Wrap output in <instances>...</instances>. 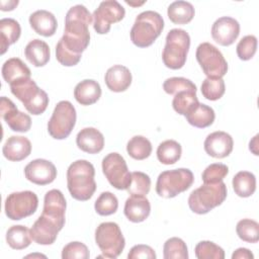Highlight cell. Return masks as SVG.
Listing matches in <instances>:
<instances>
[{
	"mask_svg": "<svg viewBox=\"0 0 259 259\" xmlns=\"http://www.w3.org/2000/svg\"><path fill=\"white\" fill-rule=\"evenodd\" d=\"M89 10L81 4L72 6L65 17V30L60 41L72 54L81 56L90 41L89 25L92 22Z\"/></svg>",
	"mask_w": 259,
	"mask_h": 259,
	"instance_id": "6da1fadb",
	"label": "cell"
},
{
	"mask_svg": "<svg viewBox=\"0 0 259 259\" xmlns=\"http://www.w3.org/2000/svg\"><path fill=\"white\" fill-rule=\"evenodd\" d=\"M94 176L95 169L90 162H73L67 170V185L71 196L80 201L90 199L96 190Z\"/></svg>",
	"mask_w": 259,
	"mask_h": 259,
	"instance_id": "7a4b0ae2",
	"label": "cell"
},
{
	"mask_svg": "<svg viewBox=\"0 0 259 259\" xmlns=\"http://www.w3.org/2000/svg\"><path fill=\"white\" fill-rule=\"evenodd\" d=\"M164 28L162 16L153 10L140 13L131 29V39L139 48L150 47Z\"/></svg>",
	"mask_w": 259,
	"mask_h": 259,
	"instance_id": "3957f363",
	"label": "cell"
},
{
	"mask_svg": "<svg viewBox=\"0 0 259 259\" xmlns=\"http://www.w3.org/2000/svg\"><path fill=\"white\" fill-rule=\"evenodd\" d=\"M227 186L223 181L218 183H203V185L190 193L188 205L193 212L204 214L221 205L227 198Z\"/></svg>",
	"mask_w": 259,
	"mask_h": 259,
	"instance_id": "277c9868",
	"label": "cell"
},
{
	"mask_svg": "<svg viewBox=\"0 0 259 259\" xmlns=\"http://www.w3.org/2000/svg\"><path fill=\"white\" fill-rule=\"evenodd\" d=\"M11 93L22 102L26 110L39 115L45 112L49 105V96L40 89L31 78H25L10 84Z\"/></svg>",
	"mask_w": 259,
	"mask_h": 259,
	"instance_id": "5b68a950",
	"label": "cell"
},
{
	"mask_svg": "<svg viewBox=\"0 0 259 259\" xmlns=\"http://www.w3.org/2000/svg\"><path fill=\"white\" fill-rule=\"evenodd\" d=\"M190 47V36L186 30L173 28L166 35V45L162 53V60L167 68L181 69L187 58Z\"/></svg>",
	"mask_w": 259,
	"mask_h": 259,
	"instance_id": "8992f818",
	"label": "cell"
},
{
	"mask_svg": "<svg viewBox=\"0 0 259 259\" xmlns=\"http://www.w3.org/2000/svg\"><path fill=\"white\" fill-rule=\"evenodd\" d=\"M193 181V173L187 168L167 170L159 174L156 182V192L161 197L172 198L187 190Z\"/></svg>",
	"mask_w": 259,
	"mask_h": 259,
	"instance_id": "52a82bcc",
	"label": "cell"
},
{
	"mask_svg": "<svg viewBox=\"0 0 259 259\" xmlns=\"http://www.w3.org/2000/svg\"><path fill=\"white\" fill-rule=\"evenodd\" d=\"M95 242L102 255L99 257L116 258L124 249L125 240L119 226L113 222L101 223L95 230Z\"/></svg>",
	"mask_w": 259,
	"mask_h": 259,
	"instance_id": "ba28073f",
	"label": "cell"
},
{
	"mask_svg": "<svg viewBox=\"0 0 259 259\" xmlns=\"http://www.w3.org/2000/svg\"><path fill=\"white\" fill-rule=\"evenodd\" d=\"M76 109L68 100L57 103L48 122V132L56 140H64L69 137L76 123Z\"/></svg>",
	"mask_w": 259,
	"mask_h": 259,
	"instance_id": "9c48e42d",
	"label": "cell"
},
{
	"mask_svg": "<svg viewBox=\"0 0 259 259\" xmlns=\"http://www.w3.org/2000/svg\"><path fill=\"white\" fill-rule=\"evenodd\" d=\"M196 60L207 78H223L228 71V63L223 54L209 42L200 44L195 53Z\"/></svg>",
	"mask_w": 259,
	"mask_h": 259,
	"instance_id": "30bf717a",
	"label": "cell"
},
{
	"mask_svg": "<svg viewBox=\"0 0 259 259\" xmlns=\"http://www.w3.org/2000/svg\"><path fill=\"white\" fill-rule=\"evenodd\" d=\"M38 205L37 195L30 191L10 193L5 200V214L12 221H19L35 212Z\"/></svg>",
	"mask_w": 259,
	"mask_h": 259,
	"instance_id": "8fae6325",
	"label": "cell"
},
{
	"mask_svg": "<svg viewBox=\"0 0 259 259\" xmlns=\"http://www.w3.org/2000/svg\"><path fill=\"white\" fill-rule=\"evenodd\" d=\"M102 171L114 188L127 189L132 180V173H130L126 162L121 155L118 153L106 155L102 160Z\"/></svg>",
	"mask_w": 259,
	"mask_h": 259,
	"instance_id": "7c38bea8",
	"label": "cell"
},
{
	"mask_svg": "<svg viewBox=\"0 0 259 259\" xmlns=\"http://www.w3.org/2000/svg\"><path fill=\"white\" fill-rule=\"evenodd\" d=\"M124 15L125 10L117 1H102L92 14L93 28L99 34H106L110 30L111 24L119 22Z\"/></svg>",
	"mask_w": 259,
	"mask_h": 259,
	"instance_id": "4fadbf2b",
	"label": "cell"
},
{
	"mask_svg": "<svg viewBox=\"0 0 259 259\" xmlns=\"http://www.w3.org/2000/svg\"><path fill=\"white\" fill-rule=\"evenodd\" d=\"M0 112L4 121L13 132L26 133L30 130V116L26 113L19 111L16 105L12 102V100L5 96H2L0 98Z\"/></svg>",
	"mask_w": 259,
	"mask_h": 259,
	"instance_id": "5bb4252c",
	"label": "cell"
},
{
	"mask_svg": "<svg viewBox=\"0 0 259 259\" xmlns=\"http://www.w3.org/2000/svg\"><path fill=\"white\" fill-rule=\"evenodd\" d=\"M24 175L28 181L36 185H47L56 179L57 169L51 161L35 159L25 166Z\"/></svg>",
	"mask_w": 259,
	"mask_h": 259,
	"instance_id": "9a60e30c",
	"label": "cell"
},
{
	"mask_svg": "<svg viewBox=\"0 0 259 259\" xmlns=\"http://www.w3.org/2000/svg\"><path fill=\"white\" fill-rule=\"evenodd\" d=\"M66 207L67 203L64 194L59 189H52L45 195L41 214L55 222L62 230L65 225Z\"/></svg>",
	"mask_w": 259,
	"mask_h": 259,
	"instance_id": "2e32d148",
	"label": "cell"
},
{
	"mask_svg": "<svg viewBox=\"0 0 259 259\" xmlns=\"http://www.w3.org/2000/svg\"><path fill=\"white\" fill-rule=\"evenodd\" d=\"M240 33L239 22L230 16L217 19L211 26V36L221 46L228 47L234 44Z\"/></svg>",
	"mask_w": 259,
	"mask_h": 259,
	"instance_id": "e0dca14e",
	"label": "cell"
},
{
	"mask_svg": "<svg viewBox=\"0 0 259 259\" xmlns=\"http://www.w3.org/2000/svg\"><path fill=\"white\" fill-rule=\"evenodd\" d=\"M204 151L213 158L222 159L228 157L234 147L233 138L226 132L218 131L209 134L204 140Z\"/></svg>",
	"mask_w": 259,
	"mask_h": 259,
	"instance_id": "ac0fdd59",
	"label": "cell"
},
{
	"mask_svg": "<svg viewBox=\"0 0 259 259\" xmlns=\"http://www.w3.org/2000/svg\"><path fill=\"white\" fill-rule=\"evenodd\" d=\"M60 231L61 229L55 222L41 214L32 225L30 235L35 243L39 245H51L56 241Z\"/></svg>",
	"mask_w": 259,
	"mask_h": 259,
	"instance_id": "d6986e66",
	"label": "cell"
},
{
	"mask_svg": "<svg viewBox=\"0 0 259 259\" xmlns=\"http://www.w3.org/2000/svg\"><path fill=\"white\" fill-rule=\"evenodd\" d=\"M4 157L12 162H18L27 158L31 153L30 141L22 136H11L2 148Z\"/></svg>",
	"mask_w": 259,
	"mask_h": 259,
	"instance_id": "ffe728a7",
	"label": "cell"
},
{
	"mask_svg": "<svg viewBox=\"0 0 259 259\" xmlns=\"http://www.w3.org/2000/svg\"><path fill=\"white\" fill-rule=\"evenodd\" d=\"M104 81L109 90L123 92L132 84V73L125 66L114 65L106 71Z\"/></svg>",
	"mask_w": 259,
	"mask_h": 259,
	"instance_id": "44dd1931",
	"label": "cell"
},
{
	"mask_svg": "<svg viewBox=\"0 0 259 259\" xmlns=\"http://www.w3.org/2000/svg\"><path fill=\"white\" fill-rule=\"evenodd\" d=\"M76 144L83 152L97 154L104 147V137L97 128L85 127L77 134Z\"/></svg>",
	"mask_w": 259,
	"mask_h": 259,
	"instance_id": "7402d4cb",
	"label": "cell"
},
{
	"mask_svg": "<svg viewBox=\"0 0 259 259\" xmlns=\"http://www.w3.org/2000/svg\"><path fill=\"white\" fill-rule=\"evenodd\" d=\"M124 215L133 223L144 222L151 212V204L146 196H134L131 195L125 200Z\"/></svg>",
	"mask_w": 259,
	"mask_h": 259,
	"instance_id": "603a6c76",
	"label": "cell"
},
{
	"mask_svg": "<svg viewBox=\"0 0 259 259\" xmlns=\"http://www.w3.org/2000/svg\"><path fill=\"white\" fill-rule=\"evenodd\" d=\"M29 24L32 29L42 36H52L55 34L58 26L55 15L48 10H36L29 16Z\"/></svg>",
	"mask_w": 259,
	"mask_h": 259,
	"instance_id": "cb8c5ba5",
	"label": "cell"
},
{
	"mask_svg": "<svg viewBox=\"0 0 259 259\" xmlns=\"http://www.w3.org/2000/svg\"><path fill=\"white\" fill-rule=\"evenodd\" d=\"M101 96L99 83L92 79H85L79 82L74 89V97L81 105H91L98 101Z\"/></svg>",
	"mask_w": 259,
	"mask_h": 259,
	"instance_id": "d4e9b609",
	"label": "cell"
},
{
	"mask_svg": "<svg viewBox=\"0 0 259 259\" xmlns=\"http://www.w3.org/2000/svg\"><path fill=\"white\" fill-rule=\"evenodd\" d=\"M24 55L27 61L34 67H42L50 61L51 51L46 41L34 38L26 45Z\"/></svg>",
	"mask_w": 259,
	"mask_h": 259,
	"instance_id": "484cf974",
	"label": "cell"
},
{
	"mask_svg": "<svg viewBox=\"0 0 259 259\" xmlns=\"http://www.w3.org/2000/svg\"><path fill=\"white\" fill-rule=\"evenodd\" d=\"M3 79L10 85L19 80L30 78L29 68L18 58H11L4 62L2 66Z\"/></svg>",
	"mask_w": 259,
	"mask_h": 259,
	"instance_id": "4316f807",
	"label": "cell"
},
{
	"mask_svg": "<svg viewBox=\"0 0 259 259\" xmlns=\"http://www.w3.org/2000/svg\"><path fill=\"white\" fill-rule=\"evenodd\" d=\"M184 116L189 124L198 128H204L211 125L215 118L214 110L203 103H198Z\"/></svg>",
	"mask_w": 259,
	"mask_h": 259,
	"instance_id": "83f0119b",
	"label": "cell"
},
{
	"mask_svg": "<svg viewBox=\"0 0 259 259\" xmlns=\"http://www.w3.org/2000/svg\"><path fill=\"white\" fill-rule=\"evenodd\" d=\"M21 27L18 21L13 18H2L0 20L1 55H3L10 45L16 42L20 37Z\"/></svg>",
	"mask_w": 259,
	"mask_h": 259,
	"instance_id": "f1b7e54d",
	"label": "cell"
},
{
	"mask_svg": "<svg viewBox=\"0 0 259 259\" xmlns=\"http://www.w3.org/2000/svg\"><path fill=\"white\" fill-rule=\"evenodd\" d=\"M194 8L191 3L187 1H174L167 9L169 19L175 24H186L190 22L194 16Z\"/></svg>",
	"mask_w": 259,
	"mask_h": 259,
	"instance_id": "f546056e",
	"label": "cell"
},
{
	"mask_svg": "<svg viewBox=\"0 0 259 259\" xmlns=\"http://www.w3.org/2000/svg\"><path fill=\"white\" fill-rule=\"evenodd\" d=\"M232 184L238 196L249 197L256 190V177L249 171H240L234 176Z\"/></svg>",
	"mask_w": 259,
	"mask_h": 259,
	"instance_id": "4dcf8cb0",
	"label": "cell"
},
{
	"mask_svg": "<svg viewBox=\"0 0 259 259\" xmlns=\"http://www.w3.org/2000/svg\"><path fill=\"white\" fill-rule=\"evenodd\" d=\"M31 239L30 230L21 225L10 227L6 233L7 244L15 250H22L27 248L31 243Z\"/></svg>",
	"mask_w": 259,
	"mask_h": 259,
	"instance_id": "1f68e13d",
	"label": "cell"
},
{
	"mask_svg": "<svg viewBox=\"0 0 259 259\" xmlns=\"http://www.w3.org/2000/svg\"><path fill=\"white\" fill-rule=\"evenodd\" d=\"M182 154L181 145L174 140H166L162 142L157 149L158 160L165 165L176 163Z\"/></svg>",
	"mask_w": 259,
	"mask_h": 259,
	"instance_id": "d6a6232c",
	"label": "cell"
},
{
	"mask_svg": "<svg viewBox=\"0 0 259 259\" xmlns=\"http://www.w3.org/2000/svg\"><path fill=\"white\" fill-rule=\"evenodd\" d=\"M126 152L135 160H145L152 153V144L143 136H135L127 142Z\"/></svg>",
	"mask_w": 259,
	"mask_h": 259,
	"instance_id": "836d02e7",
	"label": "cell"
},
{
	"mask_svg": "<svg viewBox=\"0 0 259 259\" xmlns=\"http://www.w3.org/2000/svg\"><path fill=\"white\" fill-rule=\"evenodd\" d=\"M198 103L199 101L196 96V92L180 91L174 95L172 106L177 113L181 115H185L192 108H194Z\"/></svg>",
	"mask_w": 259,
	"mask_h": 259,
	"instance_id": "e575fe53",
	"label": "cell"
},
{
	"mask_svg": "<svg viewBox=\"0 0 259 259\" xmlns=\"http://www.w3.org/2000/svg\"><path fill=\"white\" fill-rule=\"evenodd\" d=\"M163 257L165 259H187L188 250L185 242L177 237L168 239L163 247Z\"/></svg>",
	"mask_w": 259,
	"mask_h": 259,
	"instance_id": "d590c367",
	"label": "cell"
},
{
	"mask_svg": "<svg viewBox=\"0 0 259 259\" xmlns=\"http://www.w3.org/2000/svg\"><path fill=\"white\" fill-rule=\"evenodd\" d=\"M238 237L247 243H257L259 240V224L251 219H243L236 227Z\"/></svg>",
	"mask_w": 259,
	"mask_h": 259,
	"instance_id": "8d00e7d4",
	"label": "cell"
},
{
	"mask_svg": "<svg viewBox=\"0 0 259 259\" xmlns=\"http://www.w3.org/2000/svg\"><path fill=\"white\" fill-rule=\"evenodd\" d=\"M151 188V179L144 172L135 171L132 173V180L127 187V192L134 196H146Z\"/></svg>",
	"mask_w": 259,
	"mask_h": 259,
	"instance_id": "74e56055",
	"label": "cell"
},
{
	"mask_svg": "<svg viewBox=\"0 0 259 259\" xmlns=\"http://www.w3.org/2000/svg\"><path fill=\"white\" fill-rule=\"evenodd\" d=\"M200 89L204 98L214 101L225 94V81L222 78H206L202 81Z\"/></svg>",
	"mask_w": 259,
	"mask_h": 259,
	"instance_id": "f35d334b",
	"label": "cell"
},
{
	"mask_svg": "<svg viewBox=\"0 0 259 259\" xmlns=\"http://www.w3.org/2000/svg\"><path fill=\"white\" fill-rule=\"evenodd\" d=\"M118 200L116 196L109 192H102L94 203V208L96 212L100 215H110L117 210Z\"/></svg>",
	"mask_w": 259,
	"mask_h": 259,
	"instance_id": "ab89813d",
	"label": "cell"
},
{
	"mask_svg": "<svg viewBox=\"0 0 259 259\" xmlns=\"http://www.w3.org/2000/svg\"><path fill=\"white\" fill-rule=\"evenodd\" d=\"M197 259H224L225 251L222 247L210 241L199 242L194 249Z\"/></svg>",
	"mask_w": 259,
	"mask_h": 259,
	"instance_id": "60d3db41",
	"label": "cell"
},
{
	"mask_svg": "<svg viewBox=\"0 0 259 259\" xmlns=\"http://www.w3.org/2000/svg\"><path fill=\"white\" fill-rule=\"evenodd\" d=\"M163 89L170 95H175L180 91H193L196 92L195 84L189 79L183 77H171L164 81Z\"/></svg>",
	"mask_w": 259,
	"mask_h": 259,
	"instance_id": "b9f144b4",
	"label": "cell"
},
{
	"mask_svg": "<svg viewBox=\"0 0 259 259\" xmlns=\"http://www.w3.org/2000/svg\"><path fill=\"white\" fill-rule=\"evenodd\" d=\"M229 168L223 163H213L208 165L202 172L203 183H218L228 175Z\"/></svg>",
	"mask_w": 259,
	"mask_h": 259,
	"instance_id": "7bdbcfd3",
	"label": "cell"
},
{
	"mask_svg": "<svg viewBox=\"0 0 259 259\" xmlns=\"http://www.w3.org/2000/svg\"><path fill=\"white\" fill-rule=\"evenodd\" d=\"M236 51L240 60L248 61L252 59L257 51V37L252 34L242 37L237 45Z\"/></svg>",
	"mask_w": 259,
	"mask_h": 259,
	"instance_id": "ee69618b",
	"label": "cell"
},
{
	"mask_svg": "<svg viewBox=\"0 0 259 259\" xmlns=\"http://www.w3.org/2000/svg\"><path fill=\"white\" fill-rule=\"evenodd\" d=\"M90 256L87 246L81 242H71L62 251L63 259H88Z\"/></svg>",
	"mask_w": 259,
	"mask_h": 259,
	"instance_id": "f6af8a7d",
	"label": "cell"
},
{
	"mask_svg": "<svg viewBox=\"0 0 259 259\" xmlns=\"http://www.w3.org/2000/svg\"><path fill=\"white\" fill-rule=\"evenodd\" d=\"M56 58L60 64H62L63 66H66V67L75 66L81 60V56L74 55L71 52H69L62 45V42L60 40L58 41V44L56 46Z\"/></svg>",
	"mask_w": 259,
	"mask_h": 259,
	"instance_id": "bcb514c9",
	"label": "cell"
},
{
	"mask_svg": "<svg viewBox=\"0 0 259 259\" xmlns=\"http://www.w3.org/2000/svg\"><path fill=\"white\" fill-rule=\"evenodd\" d=\"M156 257L157 256L154 249L148 245H143V244L134 246L127 254L128 259H139V258L156 259Z\"/></svg>",
	"mask_w": 259,
	"mask_h": 259,
	"instance_id": "7dc6e473",
	"label": "cell"
},
{
	"mask_svg": "<svg viewBox=\"0 0 259 259\" xmlns=\"http://www.w3.org/2000/svg\"><path fill=\"white\" fill-rule=\"evenodd\" d=\"M253 258H254V255L247 248H239L232 255V259H253Z\"/></svg>",
	"mask_w": 259,
	"mask_h": 259,
	"instance_id": "c3c4849f",
	"label": "cell"
},
{
	"mask_svg": "<svg viewBox=\"0 0 259 259\" xmlns=\"http://www.w3.org/2000/svg\"><path fill=\"white\" fill-rule=\"evenodd\" d=\"M18 5V0L10 1H0V6L2 11H11Z\"/></svg>",
	"mask_w": 259,
	"mask_h": 259,
	"instance_id": "681fc988",
	"label": "cell"
},
{
	"mask_svg": "<svg viewBox=\"0 0 259 259\" xmlns=\"http://www.w3.org/2000/svg\"><path fill=\"white\" fill-rule=\"evenodd\" d=\"M258 135H256L252 141H250V144H249V149L250 151L254 154V155H259L258 154V150H257V146H258Z\"/></svg>",
	"mask_w": 259,
	"mask_h": 259,
	"instance_id": "f907efd6",
	"label": "cell"
},
{
	"mask_svg": "<svg viewBox=\"0 0 259 259\" xmlns=\"http://www.w3.org/2000/svg\"><path fill=\"white\" fill-rule=\"evenodd\" d=\"M35 256H40V257H46L45 255H41V254H31V255H27L26 257H35Z\"/></svg>",
	"mask_w": 259,
	"mask_h": 259,
	"instance_id": "816d5d0a",
	"label": "cell"
}]
</instances>
